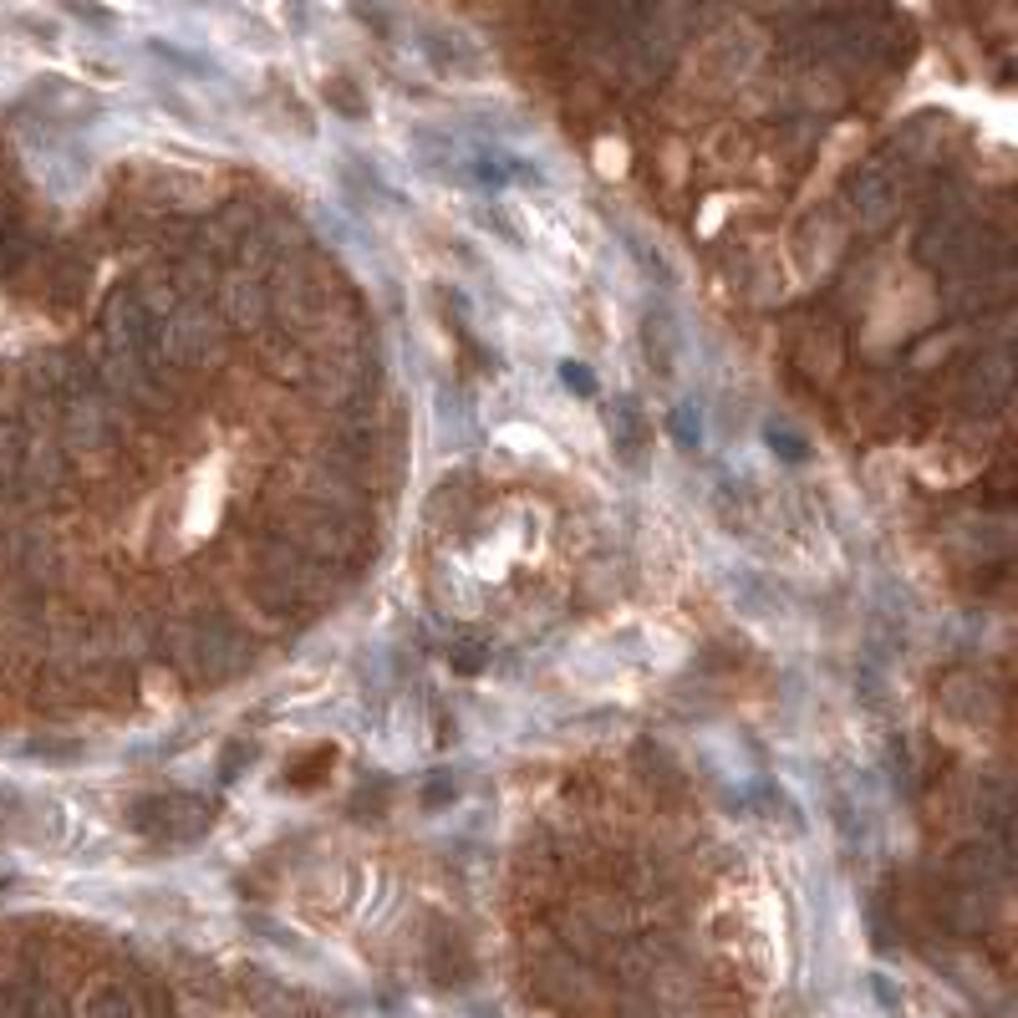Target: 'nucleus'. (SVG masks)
<instances>
[{"instance_id":"1","label":"nucleus","mask_w":1018,"mask_h":1018,"mask_svg":"<svg viewBox=\"0 0 1018 1018\" xmlns=\"http://www.w3.org/2000/svg\"><path fill=\"white\" fill-rule=\"evenodd\" d=\"M133 820L138 830L148 835H179V820L189 830H204V805L189 800V795H153V800H138L133 805Z\"/></svg>"},{"instance_id":"4","label":"nucleus","mask_w":1018,"mask_h":1018,"mask_svg":"<svg viewBox=\"0 0 1018 1018\" xmlns=\"http://www.w3.org/2000/svg\"><path fill=\"white\" fill-rule=\"evenodd\" d=\"M326 102L342 112V118H367V102L357 97V87H352L347 77H331V82H326Z\"/></svg>"},{"instance_id":"5","label":"nucleus","mask_w":1018,"mask_h":1018,"mask_svg":"<svg viewBox=\"0 0 1018 1018\" xmlns=\"http://www.w3.org/2000/svg\"><path fill=\"white\" fill-rule=\"evenodd\" d=\"M352 16H357L362 26H372L377 36H387V31H392V21H387V11L377 6V0H352Z\"/></svg>"},{"instance_id":"2","label":"nucleus","mask_w":1018,"mask_h":1018,"mask_svg":"<svg viewBox=\"0 0 1018 1018\" xmlns=\"http://www.w3.org/2000/svg\"><path fill=\"white\" fill-rule=\"evenodd\" d=\"M851 204H856V214H861L866 224H886V219L896 214V179L886 174L881 163L861 168V174L851 179Z\"/></svg>"},{"instance_id":"6","label":"nucleus","mask_w":1018,"mask_h":1018,"mask_svg":"<svg viewBox=\"0 0 1018 1018\" xmlns=\"http://www.w3.org/2000/svg\"><path fill=\"white\" fill-rule=\"evenodd\" d=\"M565 382H571L576 392H591V372H586V367H576V362H565Z\"/></svg>"},{"instance_id":"3","label":"nucleus","mask_w":1018,"mask_h":1018,"mask_svg":"<svg viewBox=\"0 0 1018 1018\" xmlns=\"http://www.w3.org/2000/svg\"><path fill=\"white\" fill-rule=\"evenodd\" d=\"M611 438H616V448H621V454H627V459L637 464V454L647 448V423H642L637 403H621V408H616V418H611Z\"/></svg>"}]
</instances>
